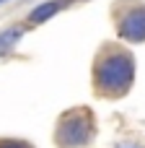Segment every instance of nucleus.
Listing matches in <instances>:
<instances>
[{"instance_id": "nucleus-2", "label": "nucleus", "mask_w": 145, "mask_h": 148, "mask_svg": "<svg viewBox=\"0 0 145 148\" xmlns=\"http://www.w3.org/2000/svg\"><path fill=\"white\" fill-rule=\"evenodd\" d=\"M21 36V31L18 29H13V31H5V34H0V49H5L8 44H13L16 39Z\"/></svg>"}, {"instance_id": "nucleus-3", "label": "nucleus", "mask_w": 145, "mask_h": 148, "mask_svg": "<svg viewBox=\"0 0 145 148\" xmlns=\"http://www.w3.org/2000/svg\"><path fill=\"white\" fill-rule=\"evenodd\" d=\"M119 148H138V146H119Z\"/></svg>"}, {"instance_id": "nucleus-1", "label": "nucleus", "mask_w": 145, "mask_h": 148, "mask_svg": "<svg viewBox=\"0 0 145 148\" xmlns=\"http://www.w3.org/2000/svg\"><path fill=\"white\" fill-rule=\"evenodd\" d=\"M57 8H60V3H44V5H39V8H34L31 18H34V21H44V18H49Z\"/></svg>"}]
</instances>
